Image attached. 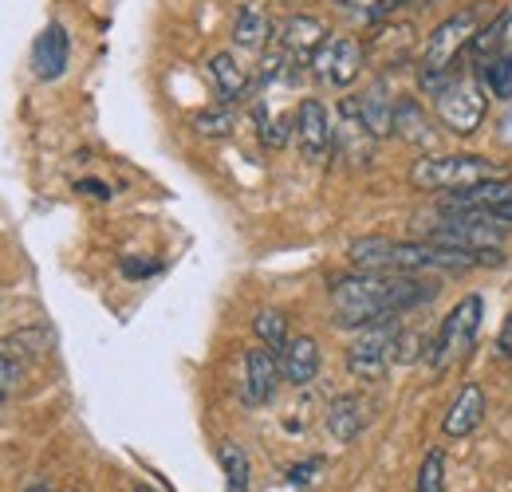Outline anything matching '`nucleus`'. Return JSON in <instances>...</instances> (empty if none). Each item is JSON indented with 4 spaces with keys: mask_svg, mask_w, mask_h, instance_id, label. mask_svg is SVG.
<instances>
[{
    "mask_svg": "<svg viewBox=\"0 0 512 492\" xmlns=\"http://www.w3.org/2000/svg\"><path fill=\"white\" fill-rule=\"evenodd\" d=\"M375 142L379 138L367 130L363 115H359V99H343L339 103V119H335V150L343 158H351L355 166H363V162H371V146Z\"/></svg>",
    "mask_w": 512,
    "mask_h": 492,
    "instance_id": "nucleus-14",
    "label": "nucleus"
},
{
    "mask_svg": "<svg viewBox=\"0 0 512 492\" xmlns=\"http://www.w3.org/2000/svg\"><path fill=\"white\" fill-rule=\"evenodd\" d=\"M316 469H320V461H308V465H296V469H292V485H308Z\"/></svg>",
    "mask_w": 512,
    "mask_h": 492,
    "instance_id": "nucleus-32",
    "label": "nucleus"
},
{
    "mask_svg": "<svg viewBox=\"0 0 512 492\" xmlns=\"http://www.w3.org/2000/svg\"><path fill=\"white\" fill-rule=\"evenodd\" d=\"M280 378H284V370H280L276 351H268L264 343L253 347V351L245 355V378H241V394H245V402H249V406H268V402L276 398Z\"/></svg>",
    "mask_w": 512,
    "mask_h": 492,
    "instance_id": "nucleus-13",
    "label": "nucleus"
},
{
    "mask_svg": "<svg viewBox=\"0 0 512 492\" xmlns=\"http://www.w3.org/2000/svg\"><path fill=\"white\" fill-rule=\"evenodd\" d=\"M398 335H402L398 319L363 327L359 339L347 347V370H351V378H363V382L383 378L386 367L394 363V343H398Z\"/></svg>",
    "mask_w": 512,
    "mask_h": 492,
    "instance_id": "nucleus-7",
    "label": "nucleus"
},
{
    "mask_svg": "<svg viewBox=\"0 0 512 492\" xmlns=\"http://www.w3.org/2000/svg\"><path fill=\"white\" fill-rule=\"evenodd\" d=\"M280 370H284V378H288L292 386L316 382V374H320V347H316V339H312V335L288 339V347L280 351Z\"/></svg>",
    "mask_w": 512,
    "mask_h": 492,
    "instance_id": "nucleus-17",
    "label": "nucleus"
},
{
    "mask_svg": "<svg viewBox=\"0 0 512 492\" xmlns=\"http://www.w3.org/2000/svg\"><path fill=\"white\" fill-rule=\"evenodd\" d=\"M233 126H237V115H233L229 107H213V111H201V115L193 119V130H197L201 138H229Z\"/></svg>",
    "mask_w": 512,
    "mask_h": 492,
    "instance_id": "nucleus-27",
    "label": "nucleus"
},
{
    "mask_svg": "<svg viewBox=\"0 0 512 492\" xmlns=\"http://www.w3.org/2000/svg\"><path fill=\"white\" fill-rule=\"evenodd\" d=\"M347 8H355V12H367V16H386V12H394L402 0H343Z\"/></svg>",
    "mask_w": 512,
    "mask_h": 492,
    "instance_id": "nucleus-29",
    "label": "nucleus"
},
{
    "mask_svg": "<svg viewBox=\"0 0 512 492\" xmlns=\"http://www.w3.org/2000/svg\"><path fill=\"white\" fill-rule=\"evenodd\" d=\"M367 63V48L355 36H327L312 60V71L331 87H351Z\"/></svg>",
    "mask_w": 512,
    "mask_h": 492,
    "instance_id": "nucleus-11",
    "label": "nucleus"
},
{
    "mask_svg": "<svg viewBox=\"0 0 512 492\" xmlns=\"http://www.w3.org/2000/svg\"><path fill=\"white\" fill-rule=\"evenodd\" d=\"M292 134H296V146L308 162H327V154L335 150V123H331V115H327L320 99H304L296 107Z\"/></svg>",
    "mask_w": 512,
    "mask_h": 492,
    "instance_id": "nucleus-12",
    "label": "nucleus"
},
{
    "mask_svg": "<svg viewBox=\"0 0 512 492\" xmlns=\"http://www.w3.org/2000/svg\"><path fill=\"white\" fill-rule=\"evenodd\" d=\"M217 457H221L229 492H249V457H245V449L233 445V441H225V445L217 449Z\"/></svg>",
    "mask_w": 512,
    "mask_h": 492,
    "instance_id": "nucleus-25",
    "label": "nucleus"
},
{
    "mask_svg": "<svg viewBox=\"0 0 512 492\" xmlns=\"http://www.w3.org/2000/svg\"><path fill=\"white\" fill-rule=\"evenodd\" d=\"M394 99L386 95L383 83H375L367 95H359V115H363V123L367 130L375 134V138H390L394 134Z\"/></svg>",
    "mask_w": 512,
    "mask_h": 492,
    "instance_id": "nucleus-20",
    "label": "nucleus"
},
{
    "mask_svg": "<svg viewBox=\"0 0 512 492\" xmlns=\"http://www.w3.org/2000/svg\"><path fill=\"white\" fill-rule=\"evenodd\" d=\"M473 71H477L485 95H493V99H512V52H493V56L473 63Z\"/></svg>",
    "mask_w": 512,
    "mask_h": 492,
    "instance_id": "nucleus-21",
    "label": "nucleus"
},
{
    "mask_svg": "<svg viewBox=\"0 0 512 492\" xmlns=\"http://www.w3.org/2000/svg\"><path fill=\"white\" fill-rule=\"evenodd\" d=\"M363 422H367L363 398H355V394H339V398L327 406V433H331L335 441H343V445L359 437Z\"/></svg>",
    "mask_w": 512,
    "mask_h": 492,
    "instance_id": "nucleus-19",
    "label": "nucleus"
},
{
    "mask_svg": "<svg viewBox=\"0 0 512 492\" xmlns=\"http://www.w3.org/2000/svg\"><path fill=\"white\" fill-rule=\"evenodd\" d=\"M394 134H402L406 142H430V126H426V115L418 103H398L394 107Z\"/></svg>",
    "mask_w": 512,
    "mask_h": 492,
    "instance_id": "nucleus-26",
    "label": "nucleus"
},
{
    "mask_svg": "<svg viewBox=\"0 0 512 492\" xmlns=\"http://www.w3.org/2000/svg\"><path fill=\"white\" fill-rule=\"evenodd\" d=\"M367 52H390V63H406L414 52V28L410 24H383L375 36H371V48Z\"/></svg>",
    "mask_w": 512,
    "mask_h": 492,
    "instance_id": "nucleus-23",
    "label": "nucleus"
},
{
    "mask_svg": "<svg viewBox=\"0 0 512 492\" xmlns=\"http://www.w3.org/2000/svg\"><path fill=\"white\" fill-rule=\"evenodd\" d=\"M422 241L461 248V252H501L505 229L493 225V221H481V217H473V213H446V221L430 225V229L422 233Z\"/></svg>",
    "mask_w": 512,
    "mask_h": 492,
    "instance_id": "nucleus-8",
    "label": "nucleus"
},
{
    "mask_svg": "<svg viewBox=\"0 0 512 492\" xmlns=\"http://www.w3.org/2000/svg\"><path fill=\"white\" fill-rule=\"evenodd\" d=\"M323 40H327V32H323V24L316 16H292V20H284V28L272 36V48L284 60V75L296 79L304 67H312Z\"/></svg>",
    "mask_w": 512,
    "mask_h": 492,
    "instance_id": "nucleus-10",
    "label": "nucleus"
},
{
    "mask_svg": "<svg viewBox=\"0 0 512 492\" xmlns=\"http://www.w3.org/2000/svg\"><path fill=\"white\" fill-rule=\"evenodd\" d=\"M414 492H446V453L442 449H430L422 469H418V485Z\"/></svg>",
    "mask_w": 512,
    "mask_h": 492,
    "instance_id": "nucleus-28",
    "label": "nucleus"
},
{
    "mask_svg": "<svg viewBox=\"0 0 512 492\" xmlns=\"http://www.w3.org/2000/svg\"><path fill=\"white\" fill-rule=\"evenodd\" d=\"M209 75H213V87H217L221 103H241L249 95V71L237 63L233 52H217L209 60Z\"/></svg>",
    "mask_w": 512,
    "mask_h": 492,
    "instance_id": "nucleus-18",
    "label": "nucleus"
},
{
    "mask_svg": "<svg viewBox=\"0 0 512 492\" xmlns=\"http://www.w3.org/2000/svg\"><path fill=\"white\" fill-rule=\"evenodd\" d=\"M134 492H158V489H146V485H138V489H134Z\"/></svg>",
    "mask_w": 512,
    "mask_h": 492,
    "instance_id": "nucleus-35",
    "label": "nucleus"
},
{
    "mask_svg": "<svg viewBox=\"0 0 512 492\" xmlns=\"http://www.w3.org/2000/svg\"><path fill=\"white\" fill-rule=\"evenodd\" d=\"M276 32H272V20L253 8V4H245L241 12H237V24H233V40L241 44V48H268V40H272Z\"/></svg>",
    "mask_w": 512,
    "mask_h": 492,
    "instance_id": "nucleus-22",
    "label": "nucleus"
},
{
    "mask_svg": "<svg viewBox=\"0 0 512 492\" xmlns=\"http://www.w3.org/2000/svg\"><path fill=\"white\" fill-rule=\"evenodd\" d=\"M442 213H473L481 221L512 229V178H493V182H481L473 189L449 193Z\"/></svg>",
    "mask_w": 512,
    "mask_h": 492,
    "instance_id": "nucleus-9",
    "label": "nucleus"
},
{
    "mask_svg": "<svg viewBox=\"0 0 512 492\" xmlns=\"http://www.w3.org/2000/svg\"><path fill=\"white\" fill-rule=\"evenodd\" d=\"M16 378H20V367H16L8 355H0V398H8V394H12Z\"/></svg>",
    "mask_w": 512,
    "mask_h": 492,
    "instance_id": "nucleus-30",
    "label": "nucleus"
},
{
    "mask_svg": "<svg viewBox=\"0 0 512 492\" xmlns=\"http://www.w3.org/2000/svg\"><path fill=\"white\" fill-rule=\"evenodd\" d=\"M485 406H489V402H485L481 382H465L446 410V422H442L446 437H469V433L485 422Z\"/></svg>",
    "mask_w": 512,
    "mask_h": 492,
    "instance_id": "nucleus-16",
    "label": "nucleus"
},
{
    "mask_svg": "<svg viewBox=\"0 0 512 492\" xmlns=\"http://www.w3.org/2000/svg\"><path fill=\"white\" fill-rule=\"evenodd\" d=\"M481 296H465L461 304H453L446 319H442V327H438V335L426 343V351H422V359L430 363V367L442 370L453 367L457 359H465L469 355V347L477 343V331H481Z\"/></svg>",
    "mask_w": 512,
    "mask_h": 492,
    "instance_id": "nucleus-6",
    "label": "nucleus"
},
{
    "mask_svg": "<svg viewBox=\"0 0 512 492\" xmlns=\"http://www.w3.org/2000/svg\"><path fill=\"white\" fill-rule=\"evenodd\" d=\"M434 111L449 134H473L485 123V87L477 79V71H453L446 83L434 91Z\"/></svg>",
    "mask_w": 512,
    "mask_h": 492,
    "instance_id": "nucleus-5",
    "label": "nucleus"
},
{
    "mask_svg": "<svg viewBox=\"0 0 512 492\" xmlns=\"http://www.w3.org/2000/svg\"><path fill=\"white\" fill-rule=\"evenodd\" d=\"M438 296V284L418 280L414 272H355L331 280V323L335 327H371L422 308Z\"/></svg>",
    "mask_w": 512,
    "mask_h": 492,
    "instance_id": "nucleus-1",
    "label": "nucleus"
},
{
    "mask_svg": "<svg viewBox=\"0 0 512 492\" xmlns=\"http://www.w3.org/2000/svg\"><path fill=\"white\" fill-rule=\"evenodd\" d=\"M351 264L359 272H469L501 264V252H461L434 241H390V237H359L351 245Z\"/></svg>",
    "mask_w": 512,
    "mask_h": 492,
    "instance_id": "nucleus-2",
    "label": "nucleus"
},
{
    "mask_svg": "<svg viewBox=\"0 0 512 492\" xmlns=\"http://www.w3.org/2000/svg\"><path fill=\"white\" fill-rule=\"evenodd\" d=\"M24 492H52L48 485H32V489H24Z\"/></svg>",
    "mask_w": 512,
    "mask_h": 492,
    "instance_id": "nucleus-34",
    "label": "nucleus"
},
{
    "mask_svg": "<svg viewBox=\"0 0 512 492\" xmlns=\"http://www.w3.org/2000/svg\"><path fill=\"white\" fill-rule=\"evenodd\" d=\"M67 60H71V40H67L64 24L52 20V24L36 36V44H32V71H36V79L56 83L67 71Z\"/></svg>",
    "mask_w": 512,
    "mask_h": 492,
    "instance_id": "nucleus-15",
    "label": "nucleus"
},
{
    "mask_svg": "<svg viewBox=\"0 0 512 492\" xmlns=\"http://www.w3.org/2000/svg\"><path fill=\"white\" fill-rule=\"evenodd\" d=\"M123 272L127 276H150V272H158V264L154 260H123Z\"/></svg>",
    "mask_w": 512,
    "mask_h": 492,
    "instance_id": "nucleus-31",
    "label": "nucleus"
},
{
    "mask_svg": "<svg viewBox=\"0 0 512 492\" xmlns=\"http://www.w3.org/2000/svg\"><path fill=\"white\" fill-rule=\"evenodd\" d=\"M493 178H509V170L481 154H426L410 166V185L426 193H461Z\"/></svg>",
    "mask_w": 512,
    "mask_h": 492,
    "instance_id": "nucleus-4",
    "label": "nucleus"
},
{
    "mask_svg": "<svg viewBox=\"0 0 512 492\" xmlns=\"http://www.w3.org/2000/svg\"><path fill=\"white\" fill-rule=\"evenodd\" d=\"M253 331H256V339H260L268 351H276V355L288 347V315H284V311H276V308L256 311Z\"/></svg>",
    "mask_w": 512,
    "mask_h": 492,
    "instance_id": "nucleus-24",
    "label": "nucleus"
},
{
    "mask_svg": "<svg viewBox=\"0 0 512 492\" xmlns=\"http://www.w3.org/2000/svg\"><path fill=\"white\" fill-rule=\"evenodd\" d=\"M79 189H87V193H95V197H111V189L103 182H79Z\"/></svg>",
    "mask_w": 512,
    "mask_h": 492,
    "instance_id": "nucleus-33",
    "label": "nucleus"
},
{
    "mask_svg": "<svg viewBox=\"0 0 512 492\" xmlns=\"http://www.w3.org/2000/svg\"><path fill=\"white\" fill-rule=\"evenodd\" d=\"M493 16H497L493 0H473V4H465V8H457V12H449L446 20L430 32V40H426V48H422V63H418V87H422V95L434 99V91L457 71L461 52L473 48L477 32H481Z\"/></svg>",
    "mask_w": 512,
    "mask_h": 492,
    "instance_id": "nucleus-3",
    "label": "nucleus"
}]
</instances>
